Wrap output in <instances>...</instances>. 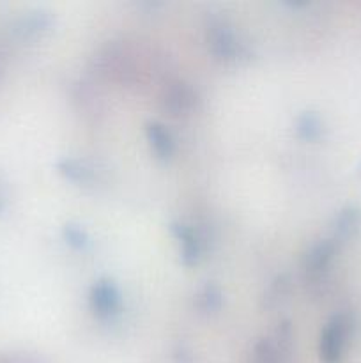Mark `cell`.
Returning a JSON list of instances; mask_svg holds the SVG:
<instances>
[{
	"instance_id": "3957f363",
	"label": "cell",
	"mask_w": 361,
	"mask_h": 363,
	"mask_svg": "<svg viewBox=\"0 0 361 363\" xmlns=\"http://www.w3.org/2000/svg\"><path fill=\"white\" fill-rule=\"evenodd\" d=\"M177 233H179V240L184 243L183 247L184 257L190 259V261H195L198 255V247H197V241H193V234H191V230L186 229L184 225H179L177 227Z\"/></svg>"
},
{
	"instance_id": "7a4b0ae2",
	"label": "cell",
	"mask_w": 361,
	"mask_h": 363,
	"mask_svg": "<svg viewBox=\"0 0 361 363\" xmlns=\"http://www.w3.org/2000/svg\"><path fill=\"white\" fill-rule=\"evenodd\" d=\"M149 131V138H151V144L154 147V151L161 156H168L173 149V140L170 137L168 130L165 126L158 123L149 124L147 128Z\"/></svg>"
},
{
	"instance_id": "6da1fadb",
	"label": "cell",
	"mask_w": 361,
	"mask_h": 363,
	"mask_svg": "<svg viewBox=\"0 0 361 363\" xmlns=\"http://www.w3.org/2000/svg\"><path fill=\"white\" fill-rule=\"evenodd\" d=\"M92 303L99 314H113L119 307V293L112 282H98L92 289Z\"/></svg>"
}]
</instances>
